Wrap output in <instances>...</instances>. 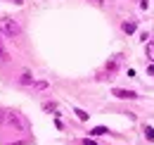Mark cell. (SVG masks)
I'll use <instances>...</instances> for the list:
<instances>
[{"instance_id":"1","label":"cell","mask_w":154,"mask_h":145,"mask_svg":"<svg viewBox=\"0 0 154 145\" xmlns=\"http://www.w3.org/2000/svg\"><path fill=\"white\" fill-rule=\"evenodd\" d=\"M0 34H2V36H7V38H19L21 36L19 21H17V19H12V17H2V19H0Z\"/></svg>"},{"instance_id":"2","label":"cell","mask_w":154,"mask_h":145,"mask_svg":"<svg viewBox=\"0 0 154 145\" xmlns=\"http://www.w3.org/2000/svg\"><path fill=\"white\" fill-rule=\"evenodd\" d=\"M112 95L119 98V100H135V98H137V93H135V91H126V88H114Z\"/></svg>"},{"instance_id":"3","label":"cell","mask_w":154,"mask_h":145,"mask_svg":"<svg viewBox=\"0 0 154 145\" xmlns=\"http://www.w3.org/2000/svg\"><path fill=\"white\" fill-rule=\"evenodd\" d=\"M33 81H36V79H33V74H31V72H24L19 76V86H33Z\"/></svg>"},{"instance_id":"4","label":"cell","mask_w":154,"mask_h":145,"mask_svg":"<svg viewBox=\"0 0 154 145\" xmlns=\"http://www.w3.org/2000/svg\"><path fill=\"white\" fill-rule=\"evenodd\" d=\"M121 29H123V34H135L137 24H135V21H123V24H121Z\"/></svg>"},{"instance_id":"5","label":"cell","mask_w":154,"mask_h":145,"mask_svg":"<svg viewBox=\"0 0 154 145\" xmlns=\"http://www.w3.org/2000/svg\"><path fill=\"white\" fill-rule=\"evenodd\" d=\"M7 60H10V53H7V48H5V43L0 38V62H7Z\"/></svg>"},{"instance_id":"6","label":"cell","mask_w":154,"mask_h":145,"mask_svg":"<svg viewBox=\"0 0 154 145\" xmlns=\"http://www.w3.org/2000/svg\"><path fill=\"white\" fill-rule=\"evenodd\" d=\"M107 133H109L107 126H95L93 131H90V136H107Z\"/></svg>"},{"instance_id":"7","label":"cell","mask_w":154,"mask_h":145,"mask_svg":"<svg viewBox=\"0 0 154 145\" xmlns=\"http://www.w3.org/2000/svg\"><path fill=\"white\" fill-rule=\"evenodd\" d=\"M31 88H36V91H48L50 88V83L48 81H33V86Z\"/></svg>"},{"instance_id":"8","label":"cell","mask_w":154,"mask_h":145,"mask_svg":"<svg viewBox=\"0 0 154 145\" xmlns=\"http://www.w3.org/2000/svg\"><path fill=\"white\" fill-rule=\"evenodd\" d=\"M74 114H76L81 121H88V117H90V114H88L85 109H81V107H76V109H74Z\"/></svg>"},{"instance_id":"9","label":"cell","mask_w":154,"mask_h":145,"mask_svg":"<svg viewBox=\"0 0 154 145\" xmlns=\"http://www.w3.org/2000/svg\"><path fill=\"white\" fill-rule=\"evenodd\" d=\"M145 138L154 143V128H152V126H145Z\"/></svg>"},{"instance_id":"10","label":"cell","mask_w":154,"mask_h":145,"mask_svg":"<svg viewBox=\"0 0 154 145\" xmlns=\"http://www.w3.org/2000/svg\"><path fill=\"white\" fill-rule=\"evenodd\" d=\"M43 109L45 112H57V105L55 102H43Z\"/></svg>"},{"instance_id":"11","label":"cell","mask_w":154,"mask_h":145,"mask_svg":"<svg viewBox=\"0 0 154 145\" xmlns=\"http://www.w3.org/2000/svg\"><path fill=\"white\" fill-rule=\"evenodd\" d=\"M81 145H97L95 140H90V138H83V140H81Z\"/></svg>"},{"instance_id":"12","label":"cell","mask_w":154,"mask_h":145,"mask_svg":"<svg viewBox=\"0 0 154 145\" xmlns=\"http://www.w3.org/2000/svg\"><path fill=\"white\" fill-rule=\"evenodd\" d=\"M149 74H154V64H149Z\"/></svg>"},{"instance_id":"13","label":"cell","mask_w":154,"mask_h":145,"mask_svg":"<svg viewBox=\"0 0 154 145\" xmlns=\"http://www.w3.org/2000/svg\"><path fill=\"white\" fill-rule=\"evenodd\" d=\"M93 2H97V5H102V2H104V0H93Z\"/></svg>"}]
</instances>
